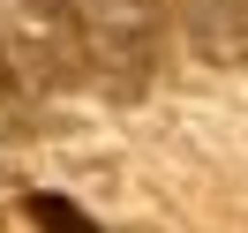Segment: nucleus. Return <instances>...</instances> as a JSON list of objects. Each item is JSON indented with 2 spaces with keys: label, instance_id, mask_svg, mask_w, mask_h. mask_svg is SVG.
I'll return each mask as SVG.
<instances>
[{
  "label": "nucleus",
  "instance_id": "nucleus-2",
  "mask_svg": "<svg viewBox=\"0 0 248 233\" xmlns=\"http://www.w3.org/2000/svg\"><path fill=\"white\" fill-rule=\"evenodd\" d=\"M0 46H8L16 83H38V91H83L91 83V53H83L68 0H23L16 23L0 31Z\"/></svg>",
  "mask_w": 248,
  "mask_h": 233
},
{
  "label": "nucleus",
  "instance_id": "nucleus-4",
  "mask_svg": "<svg viewBox=\"0 0 248 233\" xmlns=\"http://www.w3.org/2000/svg\"><path fill=\"white\" fill-rule=\"evenodd\" d=\"M31 226H38V233H98L68 196H31Z\"/></svg>",
  "mask_w": 248,
  "mask_h": 233
},
{
  "label": "nucleus",
  "instance_id": "nucleus-5",
  "mask_svg": "<svg viewBox=\"0 0 248 233\" xmlns=\"http://www.w3.org/2000/svg\"><path fill=\"white\" fill-rule=\"evenodd\" d=\"M16 98V68H8V46H0V106Z\"/></svg>",
  "mask_w": 248,
  "mask_h": 233
},
{
  "label": "nucleus",
  "instance_id": "nucleus-3",
  "mask_svg": "<svg viewBox=\"0 0 248 233\" xmlns=\"http://www.w3.org/2000/svg\"><path fill=\"white\" fill-rule=\"evenodd\" d=\"M166 8L203 61H218V68L248 61V0H166Z\"/></svg>",
  "mask_w": 248,
  "mask_h": 233
},
{
  "label": "nucleus",
  "instance_id": "nucleus-1",
  "mask_svg": "<svg viewBox=\"0 0 248 233\" xmlns=\"http://www.w3.org/2000/svg\"><path fill=\"white\" fill-rule=\"evenodd\" d=\"M76 8L83 53H91V83L113 98H143L158 83V53H166V0H68Z\"/></svg>",
  "mask_w": 248,
  "mask_h": 233
}]
</instances>
